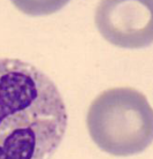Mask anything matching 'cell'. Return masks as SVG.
I'll use <instances>...</instances> for the list:
<instances>
[{
  "label": "cell",
  "mask_w": 153,
  "mask_h": 159,
  "mask_svg": "<svg viewBox=\"0 0 153 159\" xmlns=\"http://www.w3.org/2000/svg\"><path fill=\"white\" fill-rule=\"evenodd\" d=\"M87 127L93 143L104 152L118 157L138 155L152 143V107L137 89L110 88L91 103Z\"/></svg>",
  "instance_id": "2"
},
{
  "label": "cell",
  "mask_w": 153,
  "mask_h": 159,
  "mask_svg": "<svg viewBox=\"0 0 153 159\" xmlns=\"http://www.w3.org/2000/svg\"><path fill=\"white\" fill-rule=\"evenodd\" d=\"M67 125L53 80L27 61L0 58V159H51Z\"/></svg>",
  "instance_id": "1"
},
{
  "label": "cell",
  "mask_w": 153,
  "mask_h": 159,
  "mask_svg": "<svg viewBox=\"0 0 153 159\" xmlns=\"http://www.w3.org/2000/svg\"><path fill=\"white\" fill-rule=\"evenodd\" d=\"M96 25L110 43L141 48L152 42V13L143 1H104L96 12Z\"/></svg>",
  "instance_id": "3"
}]
</instances>
